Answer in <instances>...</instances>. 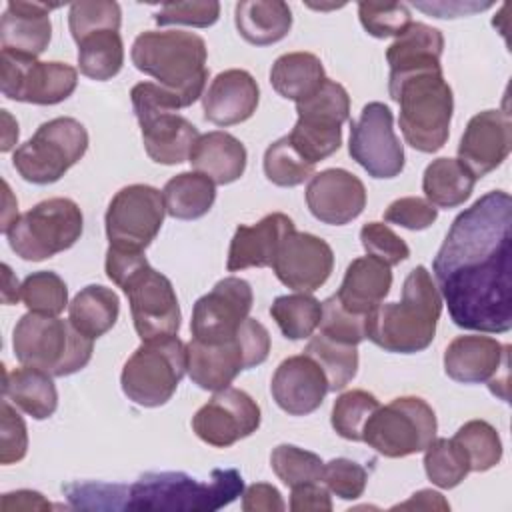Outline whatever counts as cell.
<instances>
[{"label": "cell", "mask_w": 512, "mask_h": 512, "mask_svg": "<svg viewBox=\"0 0 512 512\" xmlns=\"http://www.w3.org/2000/svg\"><path fill=\"white\" fill-rule=\"evenodd\" d=\"M512 198L492 190L460 212L432 272L456 326L502 334L512 328Z\"/></svg>", "instance_id": "1"}, {"label": "cell", "mask_w": 512, "mask_h": 512, "mask_svg": "<svg viewBox=\"0 0 512 512\" xmlns=\"http://www.w3.org/2000/svg\"><path fill=\"white\" fill-rule=\"evenodd\" d=\"M62 490L80 510L212 512L242 496L244 480L234 468H216L210 480H198L184 472H148L128 486L72 482Z\"/></svg>", "instance_id": "2"}, {"label": "cell", "mask_w": 512, "mask_h": 512, "mask_svg": "<svg viewBox=\"0 0 512 512\" xmlns=\"http://www.w3.org/2000/svg\"><path fill=\"white\" fill-rule=\"evenodd\" d=\"M442 314V296L430 272L416 266L404 280L400 302L378 304L366 320V338L396 354H416L428 348Z\"/></svg>", "instance_id": "3"}, {"label": "cell", "mask_w": 512, "mask_h": 512, "mask_svg": "<svg viewBox=\"0 0 512 512\" xmlns=\"http://www.w3.org/2000/svg\"><path fill=\"white\" fill-rule=\"evenodd\" d=\"M106 276L124 290L134 328L142 340L178 334L182 314L174 286L148 264L144 252L108 246Z\"/></svg>", "instance_id": "4"}, {"label": "cell", "mask_w": 512, "mask_h": 512, "mask_svg": "<svg viewBox=\"0 0 512 512\" xmlns=\"http://www.w3.org/2000/svg\"><path fill=\"white\" fill-rule=\"evenodd\" d=\"M132 64L172 92L182 108L194 104L206 86L208 48L202 36L186 30H146L136 36Z\"/></svg>", "instance_id": "5"}, {"label": "cell", "mask_w": 512, "mask_h": 512, "mask_svg": "<svg viewBox=\"0 0 512 512\" xmlns=\"http://www.w3.org/2000/svg\"><path fill=\"white\" fill-rule=\"evenodd\" d=\"M388 92L400 104L398 124L404 140L420 152H438L450 134L454 96L442 68L412 72L388 82Z\"/></svg>", "instance_id": "6"}, {"label": "cell", "mask_w": 512, "mask_h": 512, "mask_svg": "<svg viewBox=\"0 0 512 512\" xmlns=\"http://www.w3.org/2000/svg\"><path fill=\"white\" fill-rule=\"evenodd\" d=\"M12 348L22 366L40 368L50 376H70L90 362L94 340L78 332L70 320L28 312L14 326Z\"/></svg>", "instance_id": "7"}, {"label": "cell", "mask_w": 512, "mask_h": 512, "mask_svg": "<svg viewBox=\"0 0 512 512\" xmlns=\"http://www.w3.org/2000/svg\"><path fill=\"white\" fill-rule=\"evenodd\" d=\"M130 98L150 160L166 166L186 162L200 134L190 120L176 114L180 100L154 82L136 84Z\"/></svg>", "instance_id": "8"}, {"label": "cell", "mask_w": 512, "mask_h": 512, "mask_svg": "<svg viewBox=\"0 0 512 512\" xmlns=\"http://www.w3.org/2000/svg\"><path fill=\"white\" fill-rule=\"evenodd\" d=\"M270 352V334L256 318H246L234 338L222 344H202L190 340L186 344L190 380L202 390H224L232 380L248 368L262 364Z\"/></svg>", "instance_id": "9"}, {"label": "cell", "mask_w": 512, "mask_h": 512, "mask_svg": "<svg viewBox=\"0 0 512 512\" xmlns=\"http://www.w3.org/2000/svg\"><path fill=\"white\" fill-rule=\"evenodd\" d=\"M186 370V344L178 336L142 340L122 368V392L138 406H162L174 396Z\"/></svg>", "instance_id": "10"}, {"label": "cell", "mask_w": 512, "mask_h": 512, "mask_svg": "<svg viewBox=\"0 0 512 512\" xmlns=\"http://www.w3.org/2000/svg\"><path fill=\"white\" fill-rule=\"evenodd\" d=\"M82 228V210L74 200L48 198L20 214L4 234L16 256L40 262L74 246Z\"/></svg>", "instance_id": "11"}, {"label": "cell", "mask_w": 512, "mask_h": 512, "mask_svg": "<svg viewBox=\"0 0 512 512\" xmlns=\"http://www.w3.org/2000/svg\"><path fill=\"white\" fill-rule=\"evenodd\" d=\"M88 150L86 128L70 116H58L38 126L34 136L16 148L12 164L32 184L58 182Z\"/></svg>", "instance_id": "12"}, {"label": "cell", "mask_w": 512, "mask_h": 512, "mask_svg": "<svg viewBox=\"0 0 512 512\" xmlns=\"http://www.w3.org/2000/svg\"><path fill=\"white\" fill-rule=\"evenodd\" d=\"M436 430V414L426 400L400 396L374 410L364 424L362 442L386 458H404L424 452Z\"/></svg>", "instance_id": "13"}, {"label": "cell", "mask_w": 512, "mask_h": 512, "mask_svg": "<svg viewBox=\"0 0 512 512\" xmlns=\"http://www.w3.org/2000/svg\"><path fill=\"white\" fill-rule=\"evenodd\" d=\"M0 62V90L10 100L52 106L70 98L78 84L76 68L66 62H40L10 50L0 52Z\"/></svg>", "instance_id": "14"}, {"label": "cell", "mask_w": 512, "mask_h": 512, "mask_svg": "<svg viewBox=\"0 0 512 512\" xmlns=\"http://www.w3.org/2000/svg\"><path fill=\"white\" fill-rule=\"evenodd\" d=\"M164 214V198L158 188L148 184L120 188L112 196L104 216L110 246L144 252L160 232Z\"/></svg>", "instance_id": "15"}, {"label": "cell", "mask_w": 512, "mask_h": 512, "mask_svg": "<svg viewBox=\"0 0 512 512\" xmlns=\"http://www.w3.org/2000/svg\"><path fill=\"white\" fill-rule=\"evenodd\" d=\"M392 112L382 102H368L350 122L348 152L372 178H394L404 170V148L392 128Z\"/></svg>", "instance_id": "16"}, {"label": "cell", "mask_w": 512, "mask_h": 512, "mask_svg": "<svg viewBox=\"0 0 512 512\" xmlns=\"http://www.w3.org/2000/svg\"><path fill=\"white\" fill-rule=\"evenodd\" d=\"M254 294L246 280L238 276L222 278L200 296L192 308L190 332L202 344H222L236 336L252 310Z\"/></svg>", "instance_id": "17"}, {"label": "cell", "mask_w": 512, "mask_h": 512, "mask_svg": "<svg viewBox=\"0 0 512 512\" xmlns=\"http://www.w3.org/2000/svg\"><path fill=\"white\" fill-rule=\"evenodd\" d=\"M260 406L240 388H224L198 408L192 416V430L196 436L214 446L228 448L242 438L254 434L260 426Z\"/></svg>", "instance_id": "18"}, {"label": "cell", "mask_w": 512, "mask_h": 512, "mask_svg": "<svg viewBox=\"0 0 512 512\" xmlns=\"http://www.w3.org/2000/svg\"><path fill=\"white\" fill-rule=\"evenodd\" d=\"M334 252L330 244L314 234L292 230L282 240L272 270L276 278L294 292H314L332 274Z\"/></svg>", "instance_id": "19"}, {"label": "cell", "mask_w": 512, "mask_h": 512, "mask_svg": "<svg viewBox=\"0 0 512 512\" xmlns=\"http://www.w3.org/2000/svg\"><path fill=\"white\" fill-rule=\"evenodd\" d=\"M512 148V120L504 110H484L470 118L460 144L458 162L478 180L496 170Z\"/></svg>", "instance_id": "20"}, {"label": "cell", "mask_w": 512, "mask_h": 512, "mask_svg": "<svg viewBox=\"0 0 512 512\" xmlns=\"http://www.w3.org/2000/svg\"><path fill=\"white\" fill-rule=\"evenodd\" d=\"M310 214L332 226H344L358 218L366 206V188L358 176L344 168L316 172L306 186Z\"/></svg>", "instance_id": "21"}, {"label": "cell", "mask_w": 512, "mask_h": 512, "mask_svg": "<svg viewBox=\"0 0 512 512\" xmlns=\"http://www.w3.org/2000/svg\"><path fill=\"white\" fill-rule=\"evenodd\" d=\"M270 392L274 402L290 416H306L320 408L328 390L322 368L308 356H288L272 374Z\"/></svg>", "instance_id": "22"}, {"label": "cell", "mask_w": 512, "mask_h": 512, "mask_svg": "<svg viewBox=\"0 0 512 512\" xmlns=\"http://www.w3.org/2000/svg\"><path fill=\"white\" fill-rule=\"evenodd\" d=\"M292 230H296L292 218L282 212L266 214L262 220L250 226L240 224L230 240L226 260L228 272L272 266L282 240Z\"/></svg>", "instance_id": "23"}, {"label": "cell", "mask_w": 512, "mask_h": 512, "mask_svg": "<svg viewBox=\"0 0 512 512\" xmlns=\"http://www.w3.org/2000/svg\"><path fill=\"white\" fill-rule=\"evenodd\" d=\"M260 88L254 76L242 68L220 72L202 94L204 118L216 126H232L248 120L258 106Z\"/></svg>", "instance_id": "24"}, {"label": "cell", "mask_w": 512, "mask_h": 512, "mask_svg": "<svg viewBox=\"0 0 512 512\" xmlns=\"http://www.w3.org/2000/svg\"><path fill=\"white\" fill-rule=\"evenodd\" d=\"M508 364V346L496 338L468 334L454 338L444 352V372L462 384L490 382Z\"/></svg>", "instance_id": "25"}, {"label": "cell", "mask_w": 512, "mask_h": 512, "mask_svg": "<svg viewBox=\"0 0 512 512\" xmlns=\"http://www.w3.org/2000/svg\"><path fill=\"white\" fill-rule=\"evenodd\" d=\"M54 4L10 0L0 20V48L24 56H40L52 38Z\"/></svg>", "instance_id": "26"}, {"label": "cell", "mask_w": 512, "mask_h": 512, "mask_svg": "<svg viewBox=\"0 0 512 512\" xmlns=\"http://www.w3.org/2000/svg\"><path fill=\"white\" fill-rule=\"evenodd\" d=\"M392 286V270L374 256H360L346 268L342 284L334 294L336 300L352 314L368 318V314L384 302Z\"/></svg>", "instance_id": "27"}, {"label": "cell", "mask_w": 512, "mask_h": 512, "mask_svg": "<svg viewBox=\"0 0 512 512\" xmlns=\"http://www.w3.org/2000/svg\"><path fill=\"white\" fill-rule=\"evenodd\" d=\"M444 50V36L438 28L424 22H412L386 50L390 80H400L412 72L438 70Z\"/></svg>", "instance_id": "28"}, {"label": "cell", "mask_w": 512, "mask_h": 512, "mask_svg": "<svg viewBox=\"0 0 512 512\" xmlns=\"http://www.w3.org/2000/svg\"><path fill=\"white\" fill-rule=\"evenodd\" d=\"M246 148L244 144L222 130L200 134L188 162L192 168L208 176L214 184L236 182L246 170Z\"/></svg>", "instance_id": "29"}, {"label": "cell", "mask_w": 512, "mask_h": 512, "mask_svg": "<svg viewBox=\"0 0 512 512\" xmlns=\"http://www.w3.org/2000/svg\"><path fill=\"white\" fill-rule=\"evenodd\" d=\"M234 22L246 42L270 46L290 32L292 12L282 0H244L234 8Z\"/></svg>", "instance_id": "30"}, {"label": "cell", "mask_w": 512, "mask_h": 512, "mask_svg": "<svg viewBox=\"0 0 512 512\" xmlns=\"http://www.w3.org/2000/svg\"><path fill=\"white\" fill-rule=\"evenodd\" d=\"M52 378L32 366L4 372V398L34 420H46L58 408V392Z\"/></svg>", "instance_id": "31"}, {"label": "cell", "mask_w": 512, "mask_h": 512, "mask_svg": "<svg viewBox=\"0 0 512 512\" xmlns=\"http://www.w3.org/2000/svg\"><path fill=\"white\" fill-rule=\"evenodd\" d=\"M326 80L322 60L312 52H288L274 60L270 68L272 88L286 100L300 102Z\"/></svg>", "instance_id": "32"}, {"label": "cell", "mask_w": 512, "mask_h": 512, "mask_svg": "<svg viewBox=\"0 0 512 512\" xmlns=\"http://www.w3.org/2000/svg\"><path fill=\"white\" fill-rule=\"evenodd\" d=\"M120 300L112 288L88 284L68 304L70 324L84 336L96 340L104 336L118 320Z\"/></svg>", "instance_id": "33"}, {"label": "cell", "mask_w": 512, "mask_h": 512, "mask_svg": "<svg viewBox=\"0 0 512 512\" xmlns=\"http://www.w3.org/2000/svg\"><path fill=\"white\" fill-rule=\"evenodd\" d=\"M166 214L178 220H196L208 214L216 200V184L200 172H180L162 190Z\"/></svg>", "instance_id": "34"}, {"label": "cell", "mask_w": 512, "mask_h": 512, "mask_svg": "<svg viewBox=\"0 0 512 512\" xmlns=\"http://www.w3.org/2000/svg\"><path fill=\"white\" fill-rule=\"evenodd\" d=\"M474 184L476 178L456 158L432 160L422 176L424 196L438 208H456L464 204L470 198Z\"/></svg>", "instance_id": "35"}, {"label": "cell", "mask_w": 512, "mask_h": 512, "mask_svg": "<svg viewBox=\"0 0 512 512\" xmlns=\"http://www.w3.org/2000/svg\"><path fill=\"white\" fill-rule=\"evenodd\" d=\"M298 124L318 130H342L350 114V96L346 88L326 78L316 92L296 102Z\"/></svg>", "instance_id": "36"}, {"label": "cell", "mask_w": 512, "mask_h": 512, "mask_svg": "<svg viewBox=\"0 0 512 512\" xmlns=\"http://www.w3.org/2000/svg\"><path fill=\"white\" fill-rule=\"evenodd\" d=\"M124 64V44L118 30H98L78 42V68L86 78L104 82Z\"/></svg>", "instance_id": "37"}, {"label": "cell", "mask_w": 512, "mask_h": 512, "mask_svg": "<svg viewBox=\"0 0 512 512\" xmlns=\"http://www.w3.org/2000/svg\"><path fill=\"white\" fill-rule=\"evenodd\" d=\"M324 372L328 380V390H342L358 372V350L352 344L336 342L324 334L312 336L304 348Z\"/></svg>", "instance_id": "38"}, {"label": "cell", "mask_w": 512, "mask_h": 512, "mask_svg": "<svg viewBox=\"0 0 512 512\" xmlns=\"http://www.w3.org/2000/svg\"><path fill=\"white\" fill-rule=\"evenodd\" d=\"M270 316L288 340L310 338L320 324L322 302L306 292L278 296L270 306Z\"/></svg>", "instance_id": "39"}, {"label": "cell", "mask_w": 512, "mask_h": 512, "mask_svg": "<svg viewBox=\"0 0 512 512\" xmlns=\"http://www.w3.org/2000/svg\"><path fill=\"white\" fill-rule=\"evenodd\" d=\"M452 440L464 450L470 472H486L502 460V440L486 420H470L458 428Z\"/></svg>", "instance_id": "40"}, {"label": "cell", "mask_w": 512, "mask_h": 512, "mask_svg": "<svg viewBox=\"0 0 512 512\" xmlns=\"http://www.w3.org/2000/svg\"><path fill=\"white\" fill-rule=\"evenodd\" d=\"M424 470L432 484L448 490L468 476L470 464L464 450L452 438H434L424 448Z\"/></svg>", "instance_id": "41"}, {"label": "cell", "mask_w": 512, "mask_h": 512, "mask_svg": "<svg viewBox=\"0 0 512 512\" xmlns=\"http://www.w3.org/2000/svg\"><path fill=\"white\" fill-rule=\"evenodd\" d=\"M20 298L28 312L58 316L68 306L66 282L52 270L32 272L20 286Z\"/></svg>", "instance_id": "42"}, {"label": "cell", "mask_w": 512, "mask_h": 512, "mask_svg": "<svg viewBox=\"0 0 512 512\" xmlns=\"http://www.w3.org/2000/svg\"><path fill=\"white\" fill-rule=\"evenodd\" d=\"M266 178L282 188H292L314 176V164L306 162L290 144L288 136L274 140L264 152Z\"/></svg>", "instance_id": "43"}, {"label": "cell", "mask_w": 512, "mask_h": 512, "mask_svg": "<svg viewBox=\"0 0 512 512\" xmlns=\"http://www.w3.org/2000/svg\"><path fill=\"white\" fill-rule=\"evenodd\" d=\"M378 406H380L378 398L366 390H348L340 394L330 414L334 432L344 440L362 442L364 424Z\"/></svg>", "instance_id": "44"}, {"label": "cell", "mask_w": 512, "mask_h": 512, "mask_svg": "<svg viewBox=\"0 0 512 512\" xmlns=\"http://www.w3.org/2000/svg\"><path fill=\"white\" fill-rule=\"evenodd\" d=\"M270 466L274 474L290 488L306 482H322V458L294 444H278L270 454Z\"/></svg>", "instance_id": "45"}, {"label": "cell", "mask_w": 512, "mask_h": 512, "mask_svg": "<svg viewBox=\"0 0 512 512\" xmlns=\"http://www.w3.org/2000/svg\"><path fill=\"white\" fill-rule=\"evenodd\" d=\"M122 22V12L116 2L96 0V2H74L68 12V28L78 44L84 36L98 30H118Z\"/></svg>", "instance_id": "46"}, {"label": "cell", "mask_w": 512, "mask_h": 512, "mask_svg": "<svg viewBox=\"0 0 512 512\" xmlns=\"http://www.w3.org/2000/svg\"><path fill=\"white\" fill-rule=\"evenodd\" d=\"M358 16L362 28L374 38H398L412 24V14L408 6L400 2H358Z\"/></svg>", "instance_id": "47"}, {"label": "cell", "mask_w": 512, "mask_h": 512, "mask_svg": "<svg viewBox=\"0 0 512 512\" xmlns=\"http://www.w3.org/2000/svg\"><path fill=\"white\" fill-rule=\"evenodd\" d=\"M366 320L362 316H356L348 312L336 296H330L322 302V318H320V334L342 342L358 346L362 340H366Z\"/></svg>", "instance_id": "48"}, {"label": "cell", "mask_w": 512, "mask_h": 512, "mask_svg": "<svg viewBox=\"0 0 512 512\" xmlns=\"http://www.w3.org/2000/svg\"><path fill=\"white\" fill-rule=\"evenodd\" d=\"M360 242L368 256H374L390 268L410 256L408 244L384 222H368L360 228Z\"/></svg>", "instance_id": "49"}, {"label": "cell", "mask_w": 512, "mask_h": 512, "mask_svg": "<svg viewBox=\"0 0 512 512\" xmlns=\"http://www.w3.org/2000/svg\"><path fill=\"white\" fill-rule=\"evenodd\" d=\"M368 482L366 470L348 458H334L324 464L322 484L330 494L342 500H356L362 496Z\"/></svg>", "instance_id": "50"}, {"label": "cell", "mask_w": 512, "mask_h": 512, "mask_svg": "<svg viewBox=\"0 0 512 512\" xmlns=\"http://www.w3.org/2000/svg\"><path fill=\"white\" fill-rule=\"evenodd\" d=\"M220 16V4L210 2H168L164 4L156 14L154 22L158 26H170V24H184L194 28H208L212 26Z\"/></svg>", "instance_id": "51"}, {"label": "cell", "mask_w": 512, "mask_h": 512, "mask_svg": "<svg viewBox=\"0 0 512 512\" xmlns=\"http://www.w3.org/2000/svg\"><path fill=\"white\" fill-rule=\"evenodd\" d=\"M0 462L4 466L20 462L28 450V432L22 416L10 406V400L2 402L0 408Z\"/></svg>", "instance_id": "52"}, {"label": "cell", "mask_w": 512, "mask_h": 512, "mask_svg": "<svg viewBox=\"0 0 512 512\" xmlns=\"http://www.w3.org/2000/svg\"><path fill=\"white\" fill-rule=\"evenodd\" d=\"M438 218V208L430 204L426 198L404 196L394 200L384 210V220L408 230H424L432 226Z\"/></svg>", "instance_id": "53"}, {"label": "cell", "mask_w": 512, "mask_h": 512, "mask_svg": "<svg viewBox=\"0 0 512 512\" xmlns=\"http://www.w3.org/2000/svg\"><path fill=\"white\" fill-rule=\"evenodd\" d=\"M290 510L292 512H330V492L322 482H306L290 488Z\"/></svg>", "instance_id": "54"}, {"label": "cell", "mask_w": 512, "mask_h": 512, "mask_svg": "<svg viewBox=\"0 0 512 512\" xmlns=\"http://www.w3.org/2000/svg\"><path fill=\"white\" fill-rule=\"evenodd\" d=\"M286 508L276 486L258 482L248 486L242 492V510L244 512H282Z\"/></svg>", "instance_id": "55"}, {"label": "cell", "mask_w": 512, "mask_h": 512, "mask_svg": "<svg viewBox=\"0 0 512 512\" xmlns=\"http://www.w3.org/2000/svg\"><path fill=\"white\" fill-rule=\"evenodd\" d=\"M418 10H424L428 14H434L436 18H456V16H468L478 10H486L492 4H476V2H438V4H414Z\"/></svg>", "instance_id": "56"}, {"label": "cell", "mask_w": 512, "mask_h": 512, "mask_svg": "<svg viewBox=\"0 0 512 512\" xmlns=\"http://www.w3.org/2000/svg\"><path fill=\"white\" fill-rule=\"evenodd\" d=\"M48 510L52 508L50 502L34 490H18V492H8L2 498V510Z\"/></svg>", "instance_id": "57"}, {"label": "cell", "mask_w": 512, "mask_h": 512, "mask_svg": "<svg viewBox=\"0 0 512 512\" xmlns=\"http://www.w3.org/2000/svg\"><path fill=\"white\" fill-rule=\"evenodd\" d=\"M400 510H448L450 504L436 490H418L406 502L394 506Z\"/></svg>", "instance_id": "58"}, {"label": "cell", "mask_w": 512, "mask_h": 512, "mask_svg": "<svg viewBox=\"0 0 512 512\" xmlns=\"http://www.w3.org/2000/svg\"><path fill=\"white\" fill-rule=\"evenodd\" d=\"M2 268H4V282H6L4 290H2V300H4V304H14L20 298L22 284H18V280L12 276V270L8 264H4Z\"/></svg>", "instance_id": "59"}, {"label": "cell", "mask_w": 512, "mask_h": 512, "mask_svg": "<svg viewBox=\"0 0 512 512\" xmlns=\"http://www.w3.org/2000/svg\"><path fill=\"white\" fill-rule=\"evenodd\" d=\"M2 120H4V128H6L4 140H2V152H8L18 140V124H16V120H12L8 110H2Z\"/></svg>", "instance_id": "60"}]
</instances>
